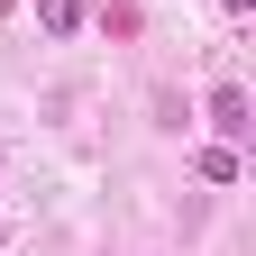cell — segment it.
I'll use <instances>...</instances> for the list:
<instances>
[{"mask_svg":"<svg viewBox=\"0 0 256 256\" xmlns=\"http://www.w3.org/2000/svg\"><path fill=\"white\" fill-rule=\"evenodd\" d=\"M220 10H229V18H247V10H256V0H220Z\"/></svg>","mask_w":256,"mask_h":256,"instance_id":"4","label":"cell"},{"mask_svg":"<svg viewBox=\"0 0 256 256\" xmlns=\"http://www.w3.org/2000/svg\"><path fill=\"white\" fill-rule=\"evenodd\" d=\"M192 165H202V183H238V146H202Z\"/></svg>","mask_w":256,"mask_h":256,"instance_id":"3","label":"cell"},{"mask_svg":"<svg viewBox=\"0 0 256 256\" xmlns=\"http://www.w3.org/2000/svg\"><path fill=\"white\" fill-rule=\"evenodd\" d=\"M0 238H10V229H0Z\"/></svg>","mask_w":256,"mask_h":256,"instance_id":"5","label":"cell"},{"mask_svg":"<svg viewBox=\"0 0 256 256\" xmlns=\"http://www.w3.org/2000/svg\"><path fill=\"white\" fill-rule=\"evenodd\" d=\"M82 10H92V0H37V18H46V37H74V28H82Z\"/></svg>","mask_w":256,"mask_h":256,"instance_id":"2","label":"cell"},{"mask_svg":"<svg viewBox=\"0 0 256 256\" xmlns=\"http://www.w3.org/2000/svg\"><path fill=\"white\" fill-rule=\"evenodd\" d=\"M210 128H220V138H247V128H256V119H247V92H238V82H220V92H210Z\"/></svg>","mask_w":256,"mask_h":256,"instance_id":"1","label":"cell"}]
</instances>
